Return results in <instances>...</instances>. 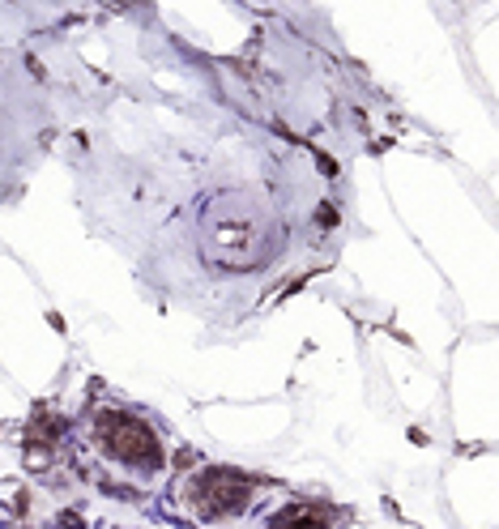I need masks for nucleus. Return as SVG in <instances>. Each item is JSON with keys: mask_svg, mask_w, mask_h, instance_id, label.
<instances>
[{"mask_svg": "<svg viewBox=\"0 0 499 529\" xmlns=\"http://www.w3.org/2000/svg\"><path fill=\"white\" fill-rule=\"evenodd\" d=\"M94 440H99V448L111 461H120L128 470H146V474L163 470V444H158L146 419H137V414H128V410H116V406L99 410Z\"/></svg>", "mask_w": 499, "mask_h": 529, "instance_id": "nucleus-2", "label": "nucleus"}, {"mask_svg": "<svg viewBox=\"0 0 499 529\" xmlns=\"http://www.w3.org/2000/svg\"><path fill=\"white\" fill-rule=\"evenodd\" d=\"M325 525H329V508H312V504L286 508L278 521V529H325Z\"/></svg>", "mask_w": 499, "mask_h": 529, "instance_id": "nucleus-4", "label": "nucleus"}, {"mask_svg": "<svg viewBox=\"0 0 499 529\" xmlns=\"http://www.w3.org/2000/svg\"><path fill=\"white\" fill-rule=\"evenodd\" d=\"M205 252L227 269H252L269 256V227L244 197H218L205 214Z\"/></svg>", "mask_w": 499, "mask_h": 529, "instance_id": "nucleus-1", "label": "nucleus"}, {"mask_svg": "<svg viewBox=\"0 0 499 529\" xmlns=\"http://www.w3.org/2000/svg\"><path fill=\"white\" fill-rule=\"evenodd\" d=\"M256 491V478L239 470H205L188 478V508L197 517H231L239 512Z\"/></svg>", "mask_w": 499, "mask_h": 529, "instance_id": "nucleus-3", "label": "nucleus"}]
</instances>
